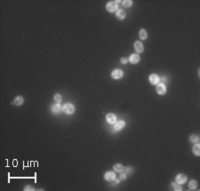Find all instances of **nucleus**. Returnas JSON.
I'll list each match as a JSON object with an SVG mask.
<instances>
[{"mask_svg": "<svg viewBox=\"0 0 200 191\" xmlns=\"http://www.w3.org/2000/svg\"><path fill=\"white\" fill-rule=\"evenodd\" d=\"M157 92H158V94H160V95H164V94H166V87L165 84H158V85H157Z\"/></svg>", "mask_w": 200, "mask_h": 191, "instance_id": "nucleus-3", "label": "nucleus"}, {"mask_svg": "<svg viewBox=\"0 0 200 191\" xmlns=\"http://www.w3.org/2000/svg\"><path fill=\"white\" fill-rule=\"evenodd\" d=\"M113 168L117 172H122L124 170H125V169H124V167H123V165H122V164H116L115 165L113 166Z\"/></svg>", "mask_w": 200, "mask_h": 191, "instance_id": "nucleus-16", "label": "nucleus"}, {"mask_svg": "<svg viewBox=\"0 0 200 191\" xmlns=\"http://www.w3.org/2000/svg\"><path fill=\"white\" fill-rule=\"evenodd\" d=\"M117 19H119V20H124L125 18V12L124 11V10H122V9H119L118 11L117 12Z\"/></svg>", "mask_w": 200, "mask_h": 191, "instance_id": "nucleus-13", "label": "nucleus"}, {"mask_svg": "<svg viewBox=\"0 0 200 191\" xmlns=\"http://www.w3.org/2000/svg\"><path fill=\"white\" fill-rule=\"evenodd\" d=\"M189 139H190L191 142H193V143H196V142H198V140H199V138H198V136H196V135H191L190 137H189Z\"/></svg>", "mask_w": 200, "mask_h": 191, "instance_id": "nucleus-21", "label": "nucleus"}, {"mask_svg": "<svg viewBox=\"0 0 200 191\" xmlns=\"http://www.w3.org/2000/svg\"><path fill=\"white\" fill-rule=\"evenodd\" d=\"M54 101H55L56 102H58V103H60L61 101H62V95H61L60 93H55V94H54Z\"/></svg>", "mask_w": 200, "mask_h": 191, "instance_id": "nucleus-19", "label": "nucleus"}, {"mask_svg": "<svg viewBox=\"0 0 200 191\" xmlns=\"http://www.w3.org/2000/svg\"><path fill=\"white\" fill-rule=\"evenodd\" d=\"M175 181L179 184L185 183V182L187 181V176H185L184 174H181V173L178 174V175L176 176V178H175Z\"/></svg>", "mask_w": 200, "mask_h": 191, "instance_id": "nucleus-6", "label": "nucleus"}, {"mask_svg": "<svg viewBox=\"0 0 200 191\" xmlns=\"http://www.w3.org/2000/svg\"><path fill=\"white\" fill-rule=\"evenodd\" d=\"M148 80H149L150 84H158L160 81L159 76L156 74H151L148 77Z\"/></svg>", "mask_w": 200, "mask_h": 191, "instance_id": "nucleus-5", "label": "nucleus"}, {"mask_svg": "<svg viewBox=\"0 0 200 191\" xmlns=\"http://www.w3.org/2000/svg\"><path fill=\"white\" fill-rule=\"evenodd\" d=\"M123 76V71L121 69H115L112 71L111 77L114 79H120Z\"/></svg>", "mask_w": 200, "mask_h": 191, "instance_id": "nucleus-4", "label": "nucleus"}, {"mask_svg": "<svg viewBox=\"0 0 200 191\" xmlns=\"http://www.w3.org/2000/svg\"><path fill=\"white\" fill-rule=\"evenodd\" d=\"M117 7H118V6H117V2H115V1H110V2H109L108 4L106 5V8L110 13H113V12L117 11Z\"/></svg>", "mask_w": 200, "mask_h": 191, "instance_id": "nucleus-1", "label": "nucleus"}, {"mask_svg": "<svg viewBox=\"0 0 200 191\" xmlns=\"http://www.w3.org/2000/svg\"><path fill=\"white\" fill-rule=\"evenodd\" d=\"M125 126V121L120 120V121H117V122L115 123L114 129H115V131H119V130H122Z\"/></svg>", "mask_w": 200, "mask_h": 191, "instance_id": "nucleus-8", "label": "nucleus"}, {"mask_svg": "<svg viewBox=\"0 0 200 191\" xmlns=\"http://www.w3.org/2000/svg\"><path fill=\"white\" fill-rule=\"evenodd\" d=\"M133 5V2L131 0H125V1H123V6L125 7H130V6Z\"/></svg>", "mask_w": 200, "mask_h": 191, "instance_id": "nucleus-22", "label": "nucleus"}, {"mask_svg": "<svg viewBox=\"0 0 200 191\" xmlns=\"http://www.w3.org/2000/svg\"><path fill=\"white\" fill-rule=\"evenodd\" d=\"M129 60L127 59V58H122L121 59V63L122 64H126L127 62H128Z\"/></svg>", "mask_w": 200, "mask_h": 191, "instance_id": "nucleus-25", "label": "nucleus"}, {"mask_svg": "<svg viewBox=\"0 0 200 191\" xmlns=\"http://www.w3.org/2000/svg\"><path fill=\"white\" fill-rule=\"evenodd\" d=\"M133 172V170L132 169V167H128V168H126L125 170V174H129V175H130V174H132Z\"/></svg>", "mask_w": 200, "mask_h": 191, "instance_id": "nucleus-23", "label": "nucleus"}, {"mask_svg": "<svg viewBox=\"0 0 200 191\" xmlns=\"http://www.w3.org/2000/svg\"><path fill=\"white\" fill-rule=\"evenodd\" d=\"M139 36H140V38L141 40H145L147 37H148V34H147V31L145 30L144 29H141L139 32Z\"/></svg>", "mask_w": 200, "mask_h": 191, "instance_id": "nucleus-15", "label": "nucleus"}, {"mask_svg": "<svg viewBox=\"0 0 200 191\" xmlns=\"http://www.w3.org/2000/svg\"><path fill=\"white\" fill-rule=\"evenodd\" d=\"M196 187H197V182L196 181V180H190V181L189 182V188L191 189V190H194V189H196Z\"/></svg>", "mask_w": 200, "mask_h": 191, "instance_id": "nucleus-17", "label": "nucleus"}, {"mask_svg": "<svg viewBox=\"0 0 200 191\" xmlns=\"http://www.w3.org/2000/svg\"><path fill=\"white\" fill-rule=\"evenodd\" d=\"M125 179H126V174H125V173L120 174V176H119V180H125Z\"/></svg>", "mask_w": 200, "mask_h": 191, "instance_id": "nucleus-24", "label": "nucleus"}, {"mask_svg": "<svg viewBox=\"0 0 200 191\" xmlns=\"http://www.w3.org/2000/svg\"><path fill=\"white\" fill-rule=\"evenodd\" d=\"M116 120H117V117H116V116L113 113H110V114H108L106 116V121H107L109 124H115Z\"/></svg>", "mask_w": 200, "mask_h": 191, "instance_id": "nucleus-7", "label": "nucleus"}, {"mask_svg": "<svg viewBox=\"0 0 200 191\" xmlns=\"http://www.w3.org/2000/svg\"><path fill=\"white\" fill-rule=\"evenodd\" d=\"M62 106H61L59 103H57V104L53 105L52 111H53V113H54V114H58V113H60L61 111H62Z\"/></svg>", "mask_w": 200, "mask_h": 191, "instance_id": "nucleus-12", "label": "nucleus"}, {"mask_svg": "<svg viewBox=\"0 0 200 191\" xmlns=\"http://www.w3.org/2000/svg\"><path fill=\"white\" fill-rule=\"evenodd\" d=\"M134 49L137 53L140 54V53L143 52L144 47H143V44H141V42H140V41H136V42L134 43Z\"/></svg>", "mask_w": 200, "mask_h": 191, "instance_id": "nucleus-9", "label": "nucleus"}, {"mask_svg": "<svg viewBox=\"0 0 200 191\" xmlns=\"http://www.w3.org/2000/svg\"><path fill=\"white\" fill-rule=\"evenodd\" d=\"M104 178H105L106 180L111 181V180H114L116 179V174H115V172H108L105 173Z\"/></svg>", "mask_w": 200, "mask_h": 191, "instance_id": "nucleus-10", "label": "nucleus"}, {"mask_svg": "<svg viewBox=\"0 0 200 191\" xmlns=\"http://www.w3.org/2000/svg\"><path fill=\"white\" fill-rule=\"evenodd\" d=\"M140 56L136 54H132V55L130 56V58H129V61H130L132 64H136V63H138L139 61H140Z\"/></svg>", "mask_w": 200, "mask_h": 191, "instance_id": "nucleus-11", "label": "nucleus"}, {"mask_svg": "<svg viewBox=\"0 0 200 191\" xmlns=\"http://www.w3.org/2000/svg\"><path fill=\"white\" fill-rule=\"evenodd\" d=\"M193 153H194L196 156H199L200 155V145L199 144H196V145L193 147Z\"/></svg>", "mask_w": 200, "mask_h": 191, "instance_id": "nucleus-18", "label": "nucleus"}, {"mask_svg": "<svg viewBox=\"0 0 200 191\" xmlns=\"http://www.w3.org/2000/svg\"><path fill=\"white\" fill-rule=\"evenodd\" d=\"M24 190H35V188L33 187H31V186H26Z\"/></svg>", "mask_w": 200, "mask_h": 191, "instance_id": "nucleus-26", "label": "nucleus"}, {"mask_svg": "<svg viewBox=\"0 0 200 191\" xmlns=\"http://www.w3.org/2000/svg\"><path fill=\"white\" fill-rule=\"evenodd\" d=\"M23 102H24V99H23L21 96H17L14 101V104H15V105H17V106H20V105H21V104H23Z\"/></svg>", "mask_w": 200, "mask_h": 191, "instance_id": "nucleus-14", "label": "nucleus"}, {"mask_svg": "<svg viewBox=\"0 0 200 191\" xmlns=\"http://www.w3.org/2000/svg\"><path fill=\"white\" fill-rule=\"evenodd\" d=\"M172 187H173V189L174 190H182V188H181V187L180 186L179 183H177V182H175V183H172Z\"/></svg>", "mask_w": 200, "mask_h": 191, "instance_id": "nucleus-20", "label": "nucleus"}, {"mask_svg": "<svg viewBox=\"0 0 200 191\" xmlns=\"http://www.w3.org/2000/svg\"><path fill=\"white\" fill-rule=\"evenodd\" d=\"M62 109H63V111L66 114L71 115V114H73L74 111H75V107L70 103H66L65 105L63 106Z\"/></svg>", "mask_w": 200, "mask_h": 191, "instance_id": "nucleus-2", "label": "nucleus"}]
</instances>
